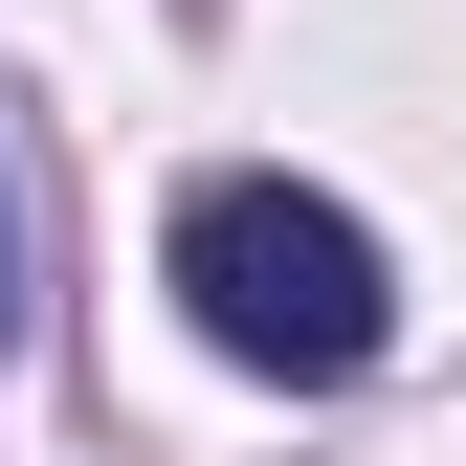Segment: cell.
Returning a JSON list of instances; mask_svg holds the SVG:
<instances>
[{
    "label": "cell",
    "instance_id": "6da1fadb",
    "mask_svg": "<svg viewBox=\"0 0 466 466\" xmlns=\"http://www.w3.org/2000/svg\"><path fill=\"white\" fill-rule=\"evenodd\" d=\"M156 267H178L200 356H245V378H289V400L378 378V333H400V267H378V222H356V200H311V178H178Z\"/></svg>",
    "mask_w": 466,
    "mask_h": 466
},
{
    "label": "cell",
    "instance_id": "7a4b0ae2",
    "mask_svg": "<svg viewBox=\"0 0 466 466\" xmlns=\"http://www.w3.org/2000/svg\"><path fill=\"white\" fill-rule=\"evenodd\" d=\"M0 356H23V178H0Z\"/></svg>",
    "mask_w": 466,
    "mask_h": 466
}]
</instances>
